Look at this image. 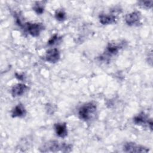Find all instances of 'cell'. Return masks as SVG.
I'll return each mask as SVG.
<instances>
[{
  "instance_id": "obj_8",
  "label": "cell",
  "mask_w": 153,
  "mask_h": 153,
  "mask_svg": "<svg viewBox=\"0 0 153 153\" xmlns=\"http://www.w3.org/2000/svg\"><path fill=\"white\" fill-rule=\"evenodd\" d=\"M46 61L51 63H55L57 62L60 58V54L59 51L57 48H51L47 51L45 56Z\"/></svg>"
},
{
  "instance_id": "obj_4",
  "label": "cell",
  "mask_w": 153,
  "mask_h": 153,
  "mask_svg": "<svg viewBox=\"0 0 153 153\" xmlns=\"http://www.w3.org/2000/svg\"><path fill=\"white\" fill-rule=\"evenodd\" d=\"M24 27L31 36L34 37L39 36L44 29V26L41 23L27 22L24 25Z\"/></svg>"
},
{
  "instance_id": "obj_12",
  "label": "cell",
  "mask_w": 153,
  "mask_h": 153,
  "mask_svg": "<svg viewBox=\"0 0 153 153\" xmlns=\"http://www.w3.org/2000/svg\"><path fill=\"white\" fill-rule=\"evenodd\" d=\"M26 114V110L24 106L20 103L16 105L11 111V116L13 118L23 117Z\"/></svg>"
},
{
  "instance_id": "obj_2",
  "label": "cell",
  "mask_w": 153,
  "mask_h": 153,
  "mask_svg": "<svg viewBox=\"0 0 153 153\" xmlns=\"http://www.w3.org/2000/svg\"><path fill=\"white\" fill-rule=\"evenodd\" d=\"M97 106L93 102H90L81 106L78 110L80 119L87 121L91 120L96 115Z\"/></svg>"
},
{
  "instance_id": "obj_6",
  "label": "cell",
  "mask_w": 153,
  "mask_h": 153,
  "mask_svg": "<svg viewBox=\"0 0 153 153\" xmlns=\"http://www.w3.org/2000/svg\"><path fill=\"white\" fill-rule=\"evenodd\" d=\"M133 122L138 126L147 125L151 130L152 129V121L144 112H141L136 115L133 118Z\"/></svg>"
},
{
  "instance_id": "obj_11",
  "label": "cell",
  "mask_w": 153,
  "mask_h": 153,
  "mask_svg": "<svg viewBox=\"0 0 153 153\" xmlns=\"http://www.w3.org/2000/svg\"><path fill=\"white\" fill-rule=\"evenodd\" d=\"M99 22L102 25H110L117 22V17L113 14H101L99 15Z\"/></svg>"
},
{
  "instance_id": "obj_13",
  "label": "cell",
  "mask_w": 153,
  "mask_h": 153,
  "mask_svg": "<svg viewBox=\"0 0 153 153\" xmlns=\"http://www.w3.org/2000/svg\"><path fill=\"white\" fill-rule=\"evenodd\" d=\"M33 10L37 14L41 15L44 13V5L40 2H36L33 6Z\"/></svg>"
},
{
  "instance_id": "obj_10",
  "label": "cell",
  "mask_w": 153,
  "mask_h": 153,
  "mask_svg": "<svg viewBox=\"0 0 153 153\" xmlns=\"http://www.w3.org/2000/svg\"><path fill=\"white\" fill-rule=\"evenodd\" d=\"M54 130L56 134L61 138H65L68 135V128L65 123H56L54 124Z\"/></svg>"
},
{
  "instance_id": "obj_1",
  "label": "cell",
  "mask_w": 153,
  "mask_h": 153,
  "mask_svg": "<svg viewBox=\"0 0 153 153\" xmlns=\"http://www.w3.org/2000/svg\"><path fill=\"white\" fill-rule=\"evenodd\" d=\"M72 146L64 142L56 140H50L44 143L39 148V151L43 152H68L72 150Z\"/></svg>"
},
{
  "instance_id": "obj_5",
  "label": "cell",
  "mask_w": 153,
  "mask_h": 153,
  "mask_svg": "<svg viewBox=\"0 0 153 153\" xmlns=\"http://www.w3.org/2000/svg\"><path fill=\"white\" fill-rule=\"evenodd\" d=\"M123 150L126 152H148L149 149L142 145L134 142H127L124 144Z\"/></svg>"
},
{
  "instance_id": "obj_9",
  "label": "cell",
  "mask_w": 153,
  "mask_h": 153,
  "mask_svg": "<svg viewBox=\"0 0 153 153\" xmlns=\"http://www.w3.org/2000/svg\"><path fill=\"white\" fill-rule=\"evenodd\" d=\"M27 89L28 87L26 84L23 83H18L12 87L11 90V95L13 97L20 96L23 94Z\"/></svg>"
},
{
  "instance_id": "obj_14",
  "label": "cell",
  "mask_w": 153,
  "mask_h": 153,
  "mask_svg": "<svg viewBox=\"0 0 153 153\" xmlns=\"http://www.w3.org/2000/svg\"><path fill=\"white\" fill-rule=\"evenodd\" d=\"M54 16L57 20L62 22L66 19V13L63 10H57L55 12Z\"/></svg>"
},
{
  "instance_id": "obj_7",
  "label": "cell",
  "mask_w": 153,
  "mask_h": 153,
  "mask_svg": "<svg viewBox=\"0 0 153 153\" xmlns=\"http://www.w3.org/2000/svg\"><path fill=\"white\" fill-rule=\"evenodd\" d=\"M140 18L141 15L140 12L133 11L126 14L125 17V22L128 26H137L140 23Z\"/></svg>"
},
{
  "instance_id": "obj_15",
  "label": "cell",
  "mask_w": 153,
  "mask_h": 153,
  "mask_svg": "<svg viewBox=\"0 0 153 153\" xmlns=\"http://www.w3.org/2000/svg\"><path fill=\"white\" fill-rule=\"evenodd\" d=\"M152 1H140L138 2V5L143 8L149 9L152 7Z\"/></svg>"
},
{
  "instance_id": "obj_16",
  "label": "cell",
  "mask_w": 153,
  "mask_h": 153,
  "mask_svg": "<svg viewBox=\"0 0 153 153\" xmlns=\"http://www.w3.org/2000/svg\"><path fill=\"white\" fill-rule=\"evenodd\" d=\"M60 39V37L57 36V35H54L48 41V44L49 45H53L56 42H58V41Z\"/></svg>"
},
{
  "instance_id": "obj_3",
  "label": "cell",
  "mask_w": 153,
  "mask_h": 153,
  "mask_svg": "<svg viewBox=\"0 0 153 153\" xmlns=\"http://www.w3.org/2000/svg\"><path fill=\"white\" fill-rule=\"evenodd\" d=\"M123 43L121 42H111L106 46L103 54L100 56V59L103 61H108L111 57L118 54V51L123 47Z\"/></svg>"
}]
</instances>
